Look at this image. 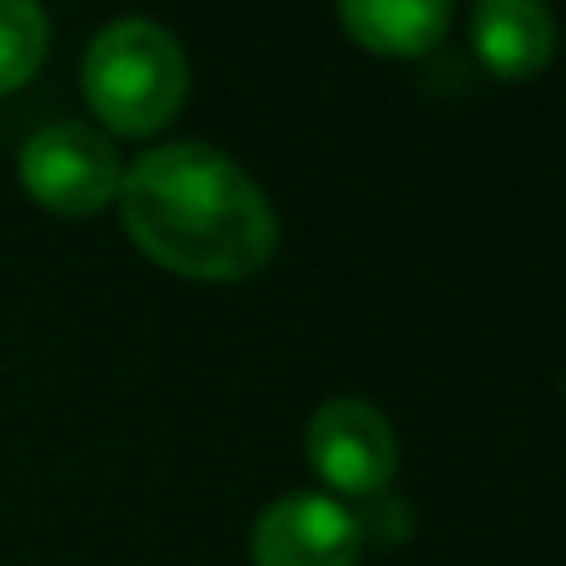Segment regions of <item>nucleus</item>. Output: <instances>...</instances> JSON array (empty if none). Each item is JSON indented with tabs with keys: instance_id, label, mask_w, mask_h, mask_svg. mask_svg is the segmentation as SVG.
I'll use <instances>...</instances> for the list:
<instances>
[{
	"instance_id": "f257e3e1",
	"label": "nucleus",
	"mask_w": 566,
	"mask_h": 566,
	"mask_svg": "<svg viewBox=\"0 0 566 566\" xmlns=\"http://www.w3.org/2000/svg\"><path fill=\"white\" fill-rule=\"evenodd\" d=\"M115 199L139 254L199 283H239L279 249V214L259 179L205 139L145 149Z\"/></svg>"
},
{
	"instance_id": "f03ea898",
	"label": "nucleus",
	"mask_w": 566,
	"mask_h": 566,
	"mask_svg": "<svg viewBox=\"0 0 566 566\" xmlns=\"http://www.w3.org/2000/svg\"><path fill=\"white\" fill-rule=\"evenodd\" d=\"M85 99L119 135H155L189 90V60L175 30L149 15L109 20L85 50Z\"/></svg>"
},
{
	"instance_id": "7ed1b4c3",
	"label": "nucleus",
	"mask_w": 566,
	"mask_h": 566,
	"mask_svg": "<svg viewBox=\"0 0 566 566\" xmlns=\"http://www.w3.org/2000/svg\"><path fill=\"white\" fill-rule=\"evenodd\" d=\"M119 179H125L119 149L80 119L35 129L20 149V185L50 214H99L119 195Z\"/></svg>"
},
{
	"instance_id": "20e7f679",
	"label": "nucleus",
	"mask_w": 566,
	"mask_h": 566,
	"mask_svg": "<svg viewBox=\"0 0 566 566\" xmlns=\"http://www.w3.org/2000/svg\"><path fill=\"white\" fill-rule=\"evenodd\" d=\"M308 462L338 497H378L398 472V432L368 398H328L308 418Z\"/></svg>"
},
{
	"instance_id": "39448f33",
	"label": "nucleus",
	"mask_w": 566,
	"mask_h": 566,
	"mask_svg": "<svg viewBox=\"0 0 566 566\" xmlns=\"http://www.w3.org/2000/svg\"><path fill=\"white\" fill-rule=\"evenodd\" d=\"M249 557L254 566H358V512H348L323 492H289L259 512Z\"/></svg>"
},
{
	"instance_id": "423d86ee",
	"label": "nucleus",
	"mask_w": 566,
	"mask_h": 566,
	"mask_svg": "<svg viewBox=\"0 0 566 566\" xmlns=\"http://www.w3.org/2000/svg\"><path fill=\"white\" fill-rule=\"evenodd\" d=\"M472 45L502 80H532L557 55V20L542 0H482L472 10Z\"/></svg>"
},
{
	"instance_id": "0eeeda50",
	"label": "nucleus",
	"mask_w": 566,
	"mask_h": 566,
	"mask_svg": "<svg viewBox=\"0 0 566 566\" xmlns=\"http://www.w3.org/2000/svg\"><path fill=\"white\" fill-rule=\"evenodd\" d=\"M338 20L363 50L378 55H428L452 25L448 0H343Z\"/></svg>"
},
{
	"instance_id": "6e6552de",
	"label": "nucleus",
	"mask_w": 566,
	"mask_h": 566,
	"mask_svg": "<svg viewBox=\"0 0 566 566\" xmlns=\"http://www.w3.org/2000/svg\"><path fill=\"white\" fill-rule=\"evenodd\" d=\"M50 50V20L30 0H0V95L20 90Z\"/></svg>"
}]
</instances>
